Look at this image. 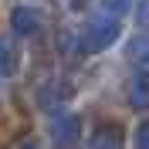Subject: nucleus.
<instances>
[]
</instances>
